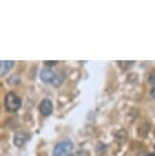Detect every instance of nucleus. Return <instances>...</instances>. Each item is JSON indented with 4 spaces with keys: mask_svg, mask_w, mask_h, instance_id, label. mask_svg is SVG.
Listing matches in <instances>:
<instances>
[{
    "mask_svg": "<svg viewBox=\"0 0 155 156\" xmlns=\"http://www.w3.org/2000/svg\"><path fill=\"white\" fill-rule=\"evenodd\" d=\"M4 104L8 111L14 112V111L19 110L20 106H22V100H20L19 97L16 96L14 93L10 92L7 94L6 97H5Z\"/></svg>",
    "mask_w": 155,
    "mask_h": 156,
    "instance_id": "1",
    "label": "nucleus"
},
{
    "mask_svg": "<svg viewBox=\"0 0 155 156\" xmlns=\"http://www.w3.org/2000/svg\"><path fill=\"white\" fill-rule=\"evenodd\" d=\"M72 150V144L71 141L65 140L58 143L54 148L53 156H69Z\"/></svg>",
    "mask_w": 155,
    "mask_h": 156,
    "instance_id": "2",
    "label": "nucleus"
},
{
    "mask_svg": "<svg viewBox=\"0 0 155 156\" xmlns=\"http://www.w3.org/2000/svg\"><path fill=\"white\" fill-rule=\"evenodd\" d=\"M28 140H29V135L26 133V132L19 131V132H16V133L14 134L13 143L16 147L24 146V144L27 142Z\"/></svg>",
    "mask_w": 155,
    "mask_h": 156,
    "instance_id": "3",
    "label": "nucleus"
},
{
    "mask_svg": "<svg viewBox=\"0 0 155 156\" xmlns=\"http://www.w3.org/2000/svg\"><path fill=\"white\" fill-rule=\"evenodd\" d=\"M39 110L43 115H45V116L50 115L52 110H53V104H52V102L49 99H44L43 101L41 102V104L39 106Z\"/></svg>",
    "mask_w": 155,
    "mask_h": 156,
    "instance_id": "4",
    "label": "nucleus"
},
{
    "mask_svg": "<svg viewBox=\"0 0 155 156\" xmlns=\"http://www.w3.org/2000/svg\"><path fill=\"white\" fill-rule=\"evenodd\" d=\"M40 78L44 83H53L54 79L56 78V73L53 70H51L50 69H44L41 72Z\"/></svg>",
    "mask_w": 155,
    "mask_h": 156,
    "instance_id": "5",
    "label": "nucleus"
},
{
    "mask_svg": "<svg viewBox=\"0 0 155 156\" xmlns=\"http://www.w3.org/2000/svg\"><path fill=\"white\" fill-rule=\"evenodd\" d=\"M13 63L11 60H0V76H4L13 66Z\"/></svg>",
    "mask_w": 155,
    "mask_h": 156,
    "instance_id": "6",
    "label": "nucleus"
},
{
    "mask_svg": "<svg viewBox=\"0 0 155 156\" xmlns=\"http://www.w3.org/2000/svg\"><path fill=\"white\" fill-rule=\"evenodd\" d=\"M45 63L47 66H54V64L57 63V61H45Z\"/></svg>",
    "mask_w": 155,
    "mask_h": 156,
    "instance_id": "7",
    "label": "nucleus"
},
{
    "mask_svg": "<svg viewBox=\"0 0 155 156\" xmlns=\"http://www.w3.org/2000/svg\"><path fill=\"white\" fill-rule=\"evenodd\" d=\"M151 96L153 97V98H155V86L153 87V89L151 90Z\"/></svg>",
    "mask_w": 155,
    "mask_h": 156,
    "instance_id": "8",
    "label": "nucleus"
},
{
    "mask_svg": "<svg viewBox=\"0 0 155 156\" xmlns=\"http://www.w3.org/2000/svg\"><path fill=\"white\" fill-rule=\"evenodd\" d=\"M147 156H155V153H151V154H148Z\"/></svg>",
    "mask_w": 155,
    "mask_h": 156,
    "instance_id": "9",
    "label": "nucleus"
},
{
    "mask_svg": "<svg viewBox=\"0 0 155 156\" xmlns=\"http://www.w3.org/2000/svg\"><path fill=\"white\" fill-rule=\"evenodd\" d=\"M69 156H74V155H69Z\"/></svg>",
    "mask_w": 155,
    "mask_h": 156,
    "instance_id": "10",
    "label": "nucleus"
},
{
    "mask_svg": "<svg viewBox=\"0 0 155 156\" xmlns=\"http://www.w3.org/2000/svg\"><path fill=\"white\" fill-rule=\"evenodd\" d=\"M154 149H155V145H154Z\"/></svg>",
    "mask_w": 155,
    "mask_h": 156,
    "instance_id": "11",
    "label": "nucleus"
}]
</instances>
